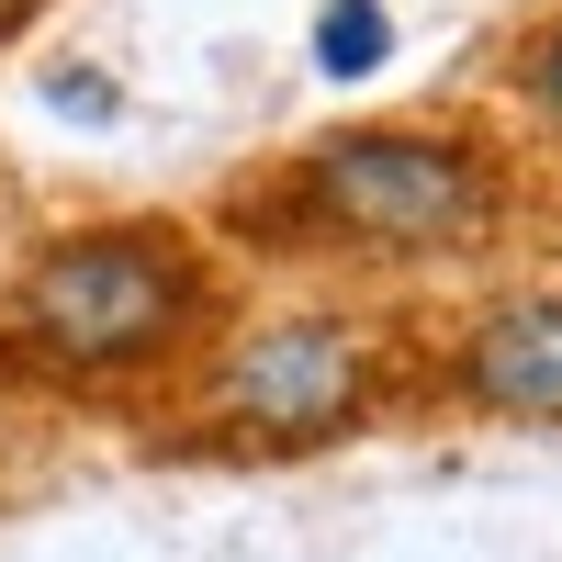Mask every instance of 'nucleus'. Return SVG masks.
I'll return each mask as SVG.
<instances>
[{"label": "nucleus", "mask_w": 562, "mask_h": 562, "mask_svg": "<svg viewBox=\"0 0 562 562\" xmlns=\"http://www.w3.org/2000/svg\"><path fill=\"white\" fill-rule=\"evenodd\" d=\"M551 169L506 135L473 90L405 113H338L315 135L237 158L214 180V248L270 281H338V293H461L484 270H518Z\"/></svg>", "instance_id": "nucleus-1"}, {"label": "nucleus", "mask_w": 562, "mask_h": 562, "mask_svg": "<svg viewBox=\"0 0 562 562\" xmlns=\"http://www.w3.org/2000/svg\"><path fill=\"white\" fill-rule=\"evenodd\" d=\"M248 304V270L214 248L203 214L124 203V214H68L0 259V394L57 405V416H113L135 439L180 394L225 315Z\"/></svg>", "instance_id": "nucleus-2"}, {"label": "nucleus", "mask_w": 562, "mask_h": 562, "mask_svg": "<svg viewBox=\"0 0 562 562\" xmlns=\"http://www.w3.org/2000/svg\"><path fill=\"white\" fill-rule=\"evenodd\" d=\"M416 428V304L270 281L225 315V338L180 371V394L135 428L158 473H304Z\"/></svg>", "instance_id": "nucleus-3"}, {"label": "nucleus", "mask_w": 562, "mask_h": 562, "mask_svg": "<svg viewBox=\"0 0 562 562\" xmlns=\"http://www.w3.org/2000/svg\"><path fill=\"white\" fill-rule=\"evenodd\" d=\"M562 439V270H484L416 304V428Z\"/></svg>", "instance_id": "nucleus-4"}, {"label": "nucleus", "mask_w": 562, "mask_h": 562, "mask_svg": "<svg viewBox=\"0 0 562 562\" xmlns=\"http://www.w3.org/2000/svg\"><path fill=\"white\" fill-rule=\"evenodd\" d=\"M461 90H473L540 169H562V0H529L518 23H495Z\"/></svg>", "instance_id": "nucleus-5"}, {"label": "nucleus", "mask_w": 562, "mask_h": 562, "mask_svg": "<svg viewBox=\"0 0 562 562\" xmlns=\"http://www.w3.org/2000/svg\"><path fill=\"white\" fill-rule=\"evenodd\" d=\"M383 45H394V12H383V0H326V12H315V68H326V79H371V68H383Z\"/></svg>", "instance_id": "nucleus-6"}, {"label": "nucleus", "mask_w": 562, "mask_h": 562, "mask_svg": "<svg viewBox=\"0 0 562 562\" xmlns=\"http://www.w3.org/2000/svg\"><path fill=\"white\" fill-rule=\"evenodd\" d=\"M45 102H57V113H90V124H102V113H113V79H90V68H57V79H45Z\"/></svg>", "instance_id": "nucleus-7"}, {"label": "nucleus", "mask_w": 562, "mask_h": 562, "mask_svg": "<svg viewBox=\"0 0 562 562\" xmlns=\"http://www.w3.org/2000/svg\"><path fill=\"white\" fill-rule=\"evenodd\" d=\"M45 12H57V0H0V57H12V45H23Z\"/></svg>", "instance_id": "nucleus-8"}]
</instances>
